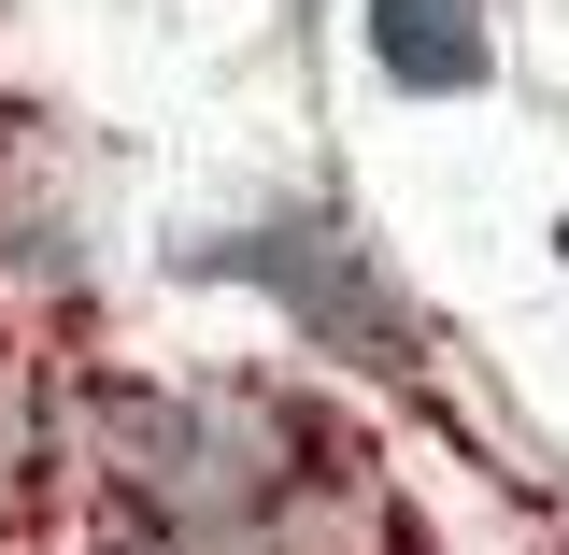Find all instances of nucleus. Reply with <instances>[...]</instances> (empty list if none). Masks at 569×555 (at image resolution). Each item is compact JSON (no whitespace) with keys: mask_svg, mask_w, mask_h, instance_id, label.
I'll return each mask as SVG.
<instances>
[{"mask_svg":"<svg viewBox=\"0 0 569 555\" xmlns=\"http://www.w3.org/2000/svg\"><path fill=\"white\" fill-rule=\"evenodd\" d=\"M370 58L399 86H485V0H370Z\"/></svg>","mask_w":569,"mask_h":555,"instance_id":"1","label":"nucleus"}]
</instances>
